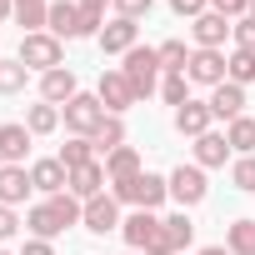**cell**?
<instances>
[{
  "label": "cell",
  "instance_id": "cell-35",
  "mask_svg": "<svg viewBox=\"0 0 255 255\" xmlns=\"http://www.w3.org/2000/svg\"><path fill=\"white\" fill-rule=\"evenodd\" d=\"M230 35H235V45H240V50H255V10H250V15H240V20L230 25Z\"/></svg>",
  "mask_w": 255,
  "mask_h": 255
},
{
  "label": "cell",
  "instance_id": "cell-22",
  "mask_svg": "<svg viewBox=\"0 0 255 255\" xmlns=\"http://www.w3.org/2000/svg\"><path fill=\"white\" fill-rule=\"evenodd\" d=\"M145 165H140V150L135 145H120V150H110L105 155V175H110V185H120V180H135Z\"/></svg>",
  "mask_w": 255,
  "mask_h": 255
},
{
  "label": "cell",
  "instance_id": "cell-1",
  "mask_svg": "<svg viewBox=\"0 0 255 255\" xmlns=\"http://www.w3.org/2000/svg\"><path fill=\"white\" fill-rule=\"evenodd\" d=\"M80 215H85V205L65 190V195H50V200L30 205V210H25V225H30V235H35V240H55L60 230L80 225Z\"/></svg>",
  "mask_w": 255,
  "mask_h": 255
},
{
  "label": "cell",
  "instance_id": "cell-8",
  "mask_svg": "<svg viewBox=\"0 0 255 255\" xmlns=\"http://www.w3.org/2000/svg\"><path fill=\"white\" fill-rule=\"evenodd\" d=\"M120 235H125V245H130V250L150 255L155 240H160V215H155V210H135V215H125V220H120Z\"/></svg>",
  "mask_w": 255,
  "mask_h": 255
},
{
  "label": "cell",
  "instance_id": "cell-43",
  "mask_svg": "<svg viewBox=\"0 0 255 255\" xmlns=\"http://www.w3.org/2000/svg\"><path fill=\"white\" fill-rule=\"evenodd\" d=\"M195 255H230L225 245H205V250H195Z\"/></svg>",
  "mask_w": 255,
  "mask_h": 255
},
{
  "label": "cell",
  "instance_id": "cell-26",
  "mask_svg": "<svg viewBox=\"0 0 255 255\" xmlns=\"http://www.w3.org/2000/svg\"><path fill=\"white\" fill-rule=\"evenodd\" d=\"M55 125H60V105L40 100V105H30V110H25V130H30V135H50Z\"/></svg>",
  "mask_w": 255,
  "mask_h": 255
},
{
  "label": "cell",
  "instance_id": "cell-44",
  "mask_svg": "<svg viewBox=\"0 0 255 255\" xmlns=\"http://www.w3.org/2000/svg\"><path fill=\"white\" fill-rule=\"evenodd\" d=\"M0 255H10V250H0Z\"/></svg>",
  "mask_w": 255,
  "mask_h": 255
},
{
  "label": "cell",
  "instance_id": "cell-7",
  "mask_svg": "<svg viewBox=\"0 0 255 255\" xmlns=\"http://www.w3.org/2000/svg\"><path fill=\"white\" fill-rule=\"evenodd\" d=\"M60 115H65V125H70V135H95L100 130V120H105V105H100V95H75L70 105H60Z\"/></svg>",
  "mask_w": 255,
  "mask_h": 255
},
{
  "label": "cell",
  "instance_id": "cell-32",
  "mask_svg": "<svg viewBox=\"0 0 255 255\" xmlns=\"http://www.w3.org/2000/svg\"><path fill=\"white\" fill-rule=\"evenodd\" d=\"M25 80H30V70L20 60H0V95H20Z\"/></svg>",
  "mask_w": 255,
  "mask_h": 255
},
{
  "label": "cell",
  "instance_id": "cell-30",
  "mask_svg": "<svg viewBox=\"0 0 255 255\" xmlns=\"http://www.w3.org/2000/svg\"><path fill=\"white\" fill-rule=\"evenodd\" d=\"M225 140H230L235 155H250V150H255V120H250V115L230 120V125H225Z\"/></svg>",
  "mask_w": 255,
  "mask_h": 255
},
{
  "label": "cell",
  "instance_id": "cell-17",
  "mask_svg": "<svg viewBox=\"0 0 255 255\" xmlns=\"http://www.w3.org/2000/svg\"><path fill=\"white\" fill-rule=\"evenodd\" d=\"M30 155V130L20 120H5L0 125V165H20Z\"/></svg>",
  "mask_w": 255,
  "mask_h": 255
},
{
  "label": "cell",
  "instance_id": "cell-33",
  "mask_svg": "<svg viewBox=\"0 0 255 255\" xmlns=\"http://www.w3.org/2000/svg\"><path fill=\"white\" fill-rule=\"evenodd\" d=\"M230 185L245 190V195H255V155H235V165H230Z\"/></svg>",
  "mask_w": 255,
  "mask_h": 255
},
{
  "label": "cell",
  "instance_id": "cell-23",
  "mask_svg": "<svg viewBox=\"0 0 255 255\" xmlns=\"http://www.w3.org/2000/svg\"><path fill=\"white\" fill-rule=\"evenodd\" d=\"M160 235H165V250H170V255H180V250L195 240V225H190V215H185V210H175V215H160Z\"/></svg>",
  "mask_w": 255,
  "mask_h": 255
},
{
  "label": "cell",
  "instance_id": "cell-11",
  "mask_svg": "<svg viewBox=\"0 0 255 255\" xmlns=\"http://www.w3.org/2000/svg\"><path fill=\"white\" fill-rule=\"evenodd\" d=\"M80 225H85L90 235H110V230H120V200H115L110 190H105V195H95V200H85Z\"/></svg>",
  "mask_w": 255,
  "mask_h": 255
},
{
  "label": "cell",
  "instance_id": "cell-5",
  "mask_svg": "<svg viewBox=\"0 0 255 255\" xmlns=\"http://www.w3.org/2000/svg\"><path fill=\"white\" fill-rule=\"evenodd\" d=\"M95 95H100L105 115H125L130 105H140V95H135V85H130V80H125V70H100Z\"/></svg>",
  "mask_w": 255,
  "mask_h": 255
},
{
  "label": "cell",
  "instance_id": "cell-3",
  "mask_svg": "<svg viewBox=\"0 0 255 255\" xmlns=\"http://www.w3.org/2000/svg\"><path fill=\"white\" fill-rule=\"evenodd\" d=\"M25 70H40V75H50V70H60L65 65V45L50 35V30H35V35H20V55H15Z\"/></svg>",
  "mask_w": 255,
  "mask_h": 255
},
{
  "label": "cell",
  "instance_id": "cell-36",
  "mask_svg": "<svg viewBox=\"0 0 255 255\" xmlns=\"http://www.w3.org/2000/svg\"><path fill=\"white\" fill-rule=\"evenodd\" d=\"M110 5H115V15H125V20H140V15H150L155 0H110Z\"/></svg>",
  "mask_w": 255,
  "mask_h": 255
},
{
  "label": "cell",
  "instance_id": "cell-19",
  "mask_svg": "<svg viewBox=\"0 0 255 255\" xmlns=\"http://www.w3.org/2000/svg\"><path fill=\"white\" fill-rule=\"evenodd\" d=\"M230 155H235V150H230V140H225L220 130H205V135L195 140V165H200V170H220Z\"/></svg>",
  "mask_w": 255,
  "mask_h": 255
},
{
  "label": "cell",
  "instance_id": "cell-24",
  "mask_svg": "<svg viewBox=\"0 0 255 255\" xmlns=\"http://www.w3.org/2000/svg\"><path fill=\"white\" fill-rule=\"evenodd\" d=\"M90 160H100V150H95L90 135H70V140L60 145V165H65V170H80V165H90Z\"/></svg>",
  "mask_w": 255,
  "mask_h": 255
},
{
  "label": "cell",
  "instance_id": "cell-41",
  "mask_svg": "<svg viewBox=\"0 0 255 255\" xmlns=\"http://www.w3.org/2000/svg\"><path fill=\"white\" fill-rule=\"evenodd\" d=\"M75 5H80L85 15H105V5H110V0H75Z\"/></svg>",
  "mask_w": 255,
  "mask_h": 255
},
{
  "label": "cell",
  "instance_id": "cell-31",
  "mask_svg": "<svg viewBox=\"0 0 255 255\" xmlns=\"http://www.w3.org/2000/svg\"><path fill=\"white\" fill-rule=\"evenodd\" d=\"M225 250L230 255H255V220H235L225 230Z\"/></svg>",
  "mask_w": 255,
  "mask_h": 255
},
{
  "label": "cell",
  "instance_id": "cell-10",
  "mask_svg": "<svg viewBox=\"0 0 255 255\" xmlns=\"http://www.w3.org/2000/svg\"><path fill=\"white\" fill-rule=\"evenodd\" d=\"M185 80L190 85H225V50H190V65H185Z\"/></svg>",
  "mask_w": 255,
  "mask_h": 255
},
{
  "label": "cell",
  "instance_id": "cell-18",
  "mask_svg": "<svg viewBox=\"0 0 255 255\" xmlns=\"http://www.w3.org/2000/svg\"><path fill=\"white\" fill-rule=\"evenodd\" d=\"M75 95H80V85H75V70H70V65L40 75V100H50V105H70Z\"/></svg>",
  "mask_w": 255,
  "mask_h": 255
},
{
  "label": "cell",
  "instance_id": "cell-21",
  "mask_svg": "<svg viewBox=\"0 0 255 255\" xmlns=\"http://www.w3.org/2000/svg\"><path fill=\"white\" fill-rule=\"evenodd\" d=\"M210 110H215V120H240L245 115V85H215L210 90Z\"/></svg>",
  "mask_w": 255,
  "mask_h": 255
},
{
  "label": "cell",
  "instance_id": "cell-9",
  "mask_svg": "<svg viewBox=\"0 0 255 255\" xmlns=\"http://www.w3.org/2000/svg\"><path fill=\"white\" fill-rule=\"evenodd\" d=\"M45 30H50L55 40H85V20H80V5H75V0H50Z\"/></svg>",
  "mask_w": 255,
  "mask_h": 255
},
{
  "label": "cell",
  "instance_id": "cell-29",
  "mask_svg": "<svg viewBox=\"0 0 255 255\" xmlns=\"http://www.w3.org/2000/svg\"><path fill=\"white\" fill-rule=\"evenodd\" d=\"M45 15H50V0H15V20L25 25V35L45 30Z\"/></svg>",
  "mask_w": 255,
  "mask_h": 255
},
{
  "label": "cell",
  "instance_id": "cell-15",
  "mask_svg": "<svg viewBox=\"0 0 255 255\" xmlns=\"http://www.w3.org/2000/svg\"><path fill=\"white\" fill-rule=\"evenodd\" d=\"M105 185H110V175H105V160H90V165H80V170H70V195L85 205V200H95V195H105Z\"/></svg>",
  "mask_w": 255,
  "mask_h": 255
},
{
  "label": "cell",
  "instance_id": "cell-20",
  "mask_svg": "<svg viewBox=\"0 0 255 255\" xmlns=\"http://www.w3.org/2000/svg\"><path fill=\"white\" fill-rule=\"evenodd\" d=\"M30 190H35V185H30V170H25V165H0V205L15 210Z\"/></svg>",
  "mask_w": 255,
  "mask_h": 255
},
{
  "label": "cell",
  "instance_id": "cell-39",
  "mask_svg": "<svg viewBox=\"0 0 255 255\" xmlns=\"http://www.w3.org/2000/svg\"><path fill=\"white\" fill-rule=\"evenodd\" d=\"M20 225H25V220H20V215H15L10 205H0V240H10V235H15Z\"/></svg>",
  "mask_w": 255,
  "mask_h": 255
},
{
  "label": "cell",
  "instance_id": "cell-37",
  "mask_svg": "<svg viewBox=\"0 0 255 255\" xmlns=\"http://www.w3.org/2000/svg\"><path fill=\"white\" fill-rule=\"evenodd\" d=\"M210 10L225 20H240V15H250V0H210Z\"/></svg>",
  "mask_w": 255,
  "mask_h": 255
},
{
  "label": "cell",
  "instance_id": "cell-34",
  "mask_svg": "<svg viewBox=\"0 0 255 255\" xmlns=\"http://www.w3.org/2000/svg\"><path fill=\"white\" fill-rule=\"evenodd\" d=\"M160 100L180 110V105L190 100V80H185V75H165V80H160Z\"/></svg>",
  "mask_w": 255,
  "mask_h": 255
},
{
  "label": "cell",
  "instance_id": "cell-6",
  "mask_svg": "<svg viewBox=\"0 0 255 255\" xmlns=\"http://www.w3.org/2000/svg\"><path fill=\"white\" fill-rule=\"evenodd\" d=\"M165 180H170V200H175L180 210H190V205H200V200L210 195V185H205V170H200V165H175Z\"/></svg>",
  "mask_w": 255,
  "mask_h": 255
},
{
  "label": "cell",
  "instance_id": "cell-14",
  "mask_svg": "<svg viewBox=\"0 0 255 255\" xmlns=\"http://www.w3.org/2000/svg\"><path fill=\"white\" fill-rule=\"evenodd\" d=\"M30 185H35L40 195H65V190H70V170L60 165V155L35 160V165H30Z\"/></svg>",
  "mask_w": 255,
  "mask_h": 255
},
{
  "label": "cell",
  "instance_id": "cell-4",
  "mask_svg": "<svg viewBox=\"0 0 255 255\" xmlns=\"http://www.w3.org/2000/svg\"><path fill=\"white\" fill-rule=\"evenodd\" d=\"M120 70H125V80L135 85V95H140V100H150V95H155V85H160V55H155L150 45H135L130 55H125V65H120Z\"/></svg>",
  "mask_w": 255,
  "mask_h": 255
},
{
  "label": "cell",
  "instance_id": "cell-46",
  "mask_svg": "<svg viewBox=\"0 0 255 255\" xmlns=\"http://www.w3.org/2000/svg\"><path fill=\"white\" fill-rule=\"evenodd\" d=\"M130 255H140V250H130Z\"/></svg>",
  "mask_w": 255,
  "mask_h": 255
},
{
  "label": "cell",
  "instance_id": "cell-45",
  "mask_svg": "<svg viewBox=\"0 0 255 255\" xmlns=\"http://www.w3.org/2000/svg\"><path fill=\"white\" fill-rule=\"evenodd\" d=\"M250 10H255V0H250Z\"/></svg>",
  "mask_w": 255,
  "mask_h": 255
},
{
  "label": "cell",
  "instance_id": "cell-27",
  "mask_svg": "<svg viewBox=\"0 0 255 255\" xmlns=\"http://www.w3.org/2000/svg\"><path fill=\"white\" fill-rule=\"evenodd\" d=\"M90 140H95V150H100V155L120 150V145H125V120H120V115H105V120H100V130H95Z\"/></svg>",
  "mask_w": 255,
  "mask_h": 255
},
{
  "label": "cell",
  "instance_id": "cell-2",
  "mask_svg": "<svg viewBox=\"0 0 255 255\" xmlns=\"http://www.w3.org/2000/svg\"><path fill=\"white\" fill-rule=\"evenodd\" d=\"M110 195H115L120 205H135V210H160V205L170 200V180H165V175H150V170H140L135 180H120V185H110Z\"/></svg>",
  "mask_w": 255,
  "mask_h": 255
},
{
  "label": "cell",
  "instance_id": "cell-42",
  "mask_svg": "<svg viewBox=\"0 0 255 255\" xmlns=\"http://www.w3.org/2000/svg\"><path fill=\"white\" fill-rule=\"evenodd\" d=\"M5 20H15V0H0V25Z\"/></svg>",
  "mask_w": 255,
  "mask_h": 255
},
{
  "label": "cell",
  "instance_id": "cell-12",
  "mask_svg": "<svg viewBox=\"0 0 255 255\" xmlns=\"http://www.w3.org/2000/svg\"><path fill=\"white\" fill-rule=\"evenodd\" d=\"M95 40H100V50H105V55H130V50L140 45V25H135V20H125V15H115Z\"/></svg>",
  "mask_w": 255,
  "mask_h": 255
},
{
  "label": "cell",
  "instance_id": "cell-28",
  "mask_svg": "<svg viewBox=\"0 0 255 255\" xmlns=\"http://www.w3.org/2000/svg\"><path fill=\"white\" fill-rule=\"evenodd\" d=\"M155 55H160V70H165V75H185V65H190L185 40H160V45H155Z\"/></svg>",
  "mask_w": 255,
  "mask_h": 255
},
{
  "label": "cell",
  "instance_id": "cell-38",
  "mask_svg": "<svg viewBox=\"0 0 255 255\" xmlns=\"http://www.w3.org/2000/svg\"><path fill=\"white\" fill-rule=\"evenodd\" d=\"M170 10H175V15H185V20H195V15H205V10H210V0H170Z\"/></svg>",
  "mask_w": 255,
  "mask_h": 255
},
{
  "label": "cell",
  "instance_id": "cell-25",
  "mask_svg": "<svg viewBox=\"0 0 255 255\" xmlns=\"http://www.w3.org/2000/svg\"><path fill=\"white\" fill-rule=\"evenodd\" d=\"M225 80H230V85H250V80H255V50H240V45H235V50L225 55Z\"/></svg>",
  "mask_w": 255,
  "mask_h": 255
},
{
  "label": "cell",
  "instance_id": "cell-13",
  "mask_svg": "<svg viewBox=\"0 0 255 255\" xmlns=\"http://www.w3.org/2000/svg\"><path fill=\"white\" fill-rule=\"evenodd\" d=\"M230 25H235V20H225V15H215V10L195 15V20H190L195 50H220V45H225V35H230Z\"/></svg>",
  "mask_w": 255,
  "mask_h": 255
},
{
  "label": "cell",
  "instance_id": "cell-16",
  "mask_svg": "<svg viewBox=\"0 0 255 255\" xmlns=\"http://www.w3.org/2000/svg\"><path fill=\"white\" fill-rule=\"evenodd\" d=\"M210 120H215L210 100H185V105L175 110V130H180V135H190V140H200V135L210 130Z\"/></svg>",
  "mask_w": 255,
  "mask_h": 255
},
{
  "label": "cell",
  "instance_id": "cell-40",
  "mask_svg": "<svg viewBox=\"0 0 255 255\" xmlns=\"http://www.w3.org/2000/svg\"><path fill=\"white\" fill-rule=\"evenodd\" d=\"M20 255H55V245H50V240H25Z\"/></svg>",
  "mask_w": 255,
  "mask_h": 255
}]
</instances>
